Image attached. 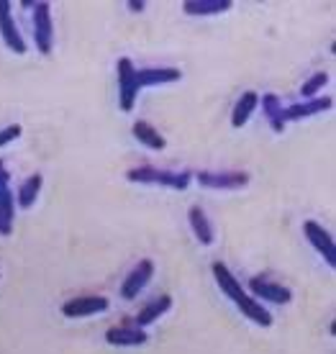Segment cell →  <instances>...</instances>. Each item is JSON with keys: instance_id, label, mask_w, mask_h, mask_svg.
<instances>
[{"instance_id": "9a60e30c", "label": "cell", "mask_w": 336, "mask_h": 354, "mask_svg": "<svg viewBox=\"0 0 336 354\" xmlns=\"http://www.w3.org/2000/svg\"><path fill=\"white\" fill-rule=\"evenodd\" d=\"M187 221H190V226H193L198 241H200L203 247H211L213 241H216V236H213V226L200 205H193V208L187 211Z\"/></svg>"}, {"instance_id": "ba28073f", "label": "cell", "mask_w": 336, "mask_h": 354, "mask_svg": "<svg viewBox=\"0 0 336 354\" xmlns=\"http://www.w3.org/2000/svg\"><path fill=\"white\" fill-rule=\"evenodd\" d=\"M0 36H3V41H6V46H8L10 52L16 54L26 52V44H24V39L18 34V26L16 21H13L8 0H0Z\"/></svg>"}, {"instance_id": "5bb4252c", "label": "cell", "mask_w": 336, "mask_h": 354, "mask_svg": "<svg viewBox=\"0 0 336 354\" xmlns=\"http://www.w3.org/2000/svg\"><path fill=\"white\" fill-rule=\"evenodd\" d=\"M236 308L241 310V316H247L249 321H254V324H259V326H272V313L262 306V303L256 301V298H252V295H241L239 301H236Z\"/></svg>"}, {"instance_id": "cb8c5ba5", "label": "cell", "mask_w": 336, "mask_h": 354, "mask_svg": "<svg viewBox=\"0 0 336 354\" xmlns=\"http://www.w3.org/2000/svg\"><path fill=\"white\" fill-rule=\"evenodd\" d=\"M18 136H21V126H18V124L8 126V129H3V131H0V147L10 144L13 139H18Z\"/></svg>"}, {"instance_id": "7a4b0ae2", "label": "cell", "mask_w": 336, "mask_h": 354, "mask_svg": "<svg viewBox=\"0 0 336 354\" xmlns=\"http://www.w3.org/2000/svg\"><path fill=\"white\" fill-rule=\"evenodd\" d=\"M115 67H118V103H121V111L129 113V111H133V103H136V95H139L136 67H133L129 57H121Z\"/></svg>"}, {"instance_id": "7402d4cb", "label": "cell", "mask_w": 336, "mask_h": 354, "mask_svg": "<svg viewBox=\"0 0 336 354\" xmlns=\"http://www.w3.org/2000/svg\"><path fill=\"white\" fill-rule=\"evenodd\" d=\"M262 108H265V115L267 121H270V126H272L274 131L280 133L285 131V121H283V106H280V97L277 95H265L262 97Z\"/></svg>"}, {"instance_id": "d6986e66", "label": "cell", "mask_w": 336, "mask_h": 354, "mask_svg": "<svg viewBox=\"0 0 336 354\" xmlns=\"http://www.w3.org/2000/svg\"><path fill=\"white\" fill-rule=\"evenodd\" d=\"M133 136L139 139L142 144H147L149 149H157V151H162V149H167V142H165V136H162L157 129L151 124H147V121H136L133 124Z\"/></svg>"}, {"instance_id": "e0dca14e", "label": "cell", "mask_w": 336, "mask_h": 354, "mask_svg": "<svg viewBox=\"0 0 336 354\" xmlns=\"http://www.w3.org/2000/svg\"><path fill=\"white\" fill-rule=\"evenodd\" d=\"M259 106V95L256 93H244V95L236 100V106H234V113H231V126L234 129H241V126L247 124L252 113H254V108Z\"/></svg>"}, {"instance_id": "2e32d148", "label": "cell", "mask_w": 336, "mask_h": 354, "mask_svg": "<svg viewBox=\"0 0 336 354\" xmlns=\"http://www.w3.org/2000/svg\"><path fill=\"white\" fill-rule=\"evenodd\" d=\"M231 6H234L231 0H185L183 10L187 16H218V13H226Z\"/></svg>"}, {"instance_id": "52a82bcc", "label": "cell", "mask_w": 336, "mask_h": 354, "mask_svg": "<svg viewBox=\"0 0 336 354\" xmlns=\"http://www.w3.org/2000/svg\"><path fill=\"white\" fill-rule=\"evenodd\" d=\"M198 183L211 190H239L249 183L247 172H198Z\"/></svg>"}, {"instance_id": "44dd1931", "label": "cell", "mask_w": 336, "mask_h": 354, "mask_svg": "<svg viewBox=\"0 0 336 354\" xmlns=\"http://www.w3.org/2000/svg\"><path fill=\"white\" fill-rule=\"evenodd\" d=\"M41 183H44V177L36 172V175H31L26 183H24V185L18 187L16 198H18V205H21V208H31V205L36 203V198H39V190H41Z\"/></svg>"}, {"instance_id": "603a6c76", "label": "cell", "mask_w": 336, "mask_h": 354, "mask_svg": "<svg viewBox=\"0 0 336 354\" xmlns=\"http://www.w3.org/2000/svg\"><path fill=\"white\" fill-rule=\"evenodd\" d=\"M328 82V75L326 72H316V75H313V77H308V80L303 82V88H301V95L303 97H316V93H319L321 88H324V85H326Z\"/></svg>"}, {"instance_id": "3957f363", "label": "cell", "mask_w": 336, "mask_h": 354, "mask_svg": "<svg viewBox=\"0 0 336 354\" xmlns=\"http://www.w3.org/2000/svg\"><path fill=\"white\" fill-rule=\"evenodd\" d=\"M34 39H36V49L44 54V57H49L54 46V26H52V8H49V3H36Z\"/></svg>"}, {"instance_id": "ac0fdd59", "label": "cell", "mask_w": 336, "mask_h": 354, "mask_svg": "<svg viewBox=\"0 0 336 354\" xmlns=\"http://www.w3.org/2000/svg\"><path fill=\"white\" fill-rule=\"evenodd\" d=\"M169 306H172V298H169V295H160V298H154L149 306H144L142 313H136V326L144 328V326H149V324H154L160 316L167 313Z\"/></svg>"}, {"instance_id": "30bf717a", "label": "cell", "mask_w": 336, "mask_h": 354, "mask_svg": "<svg viewBox=\"0 0 336 354\" xmlns=\"http://www.w3.org/2000/svg\"><path fill=\"white\" fill-rule=\"evenodd\" d=\"M249 290L254 292L256 298H265V301H272V303H290V290L285 288V285H277L272 280H267V277H252L249 280Z\"/></svg>"}, {"instance_id": "5b68a950", "label": "cell", "mask_w": 336, "mask_h": 354, "mask_svg": "<svg viewBox=\"0 0 336 354\" xmlns=\"http://www.w3.org/2000/svg\"><path fill=\"white\" fill-rule=\"evenodd\" d=\"M108 298L103 295H82V298H72L62 306V313L67 319H85V316H95L108 310Z\"/></svg>"}, {"instance_id": "ffe728a7", "label": "cell", "mask_w": 336, "mask_h": 354, "mask_svg": "<svg viewBox=\"0 0 336 354\" xmlns=\"http://www.w3.org/2000/svg\"><path fill=\"white\" fill-rule=\"evenodd\" d=\"M13 218H16V201L8 187L0 190V236H8L13 231Z\"/></svg>"}, {"instance_id": "277c9868", "label": "cell", "mask_w": 336, "mask_h": 354, "mask_svg": "<svg viewBox=\"0 0 336 354\" xmlns=\"http://www.w3.org/2000/svg\"><path fill=\"white\" fill-rule=\"evenodd\" d=\"M303 234H306V239L310 241V247L319 252L321 257L326 259L328 267H336V247H334V239H331V234H328L321 223L316 221H306L303 223Z\"/></svg>"}, {"instance_id": "7c38bea8", "label": "cell", "mask_w": 336, "mask_h": 354, "mask_svg": "<svg viewBox=\"0 0 336 354\" xmlns=\"http://www.w3.org/2000/svg\"><path fill=\"white\" fill-rule=\"evenodd\" d=\"M180 80V70L175 67H147V70H136V82L139 90L151 88V85H165V82Z\"/></svg>"}, {"instance_id": "8fae6325", "label": "cell", "mask_w": 336, "mask_h": 354, "mask_svg": "<svg viewBox=\"0 0 336 354\" xmlns=\"http://www.w3.org/2000/svg\"><path fill=\"white\" fill-rule=\"evenodd\" d=\"M106 342L113 346H142L147 344V334L139 326H113L106 331Z\"/></svg>"}, {"instance_id": "9c48e42d", "label": "cell", "mask_w": 336, "mask_h": 354, "mask_svg": "<svg viewBox=\"0 0 336 354\" xmlns=\"http://www.w3.org/2000/svg\"><path fill=\"white\" fill-rule=\"evenodd\" d=\"M334 106V100L328 95L324 97H310V100H303V103H295V106H288L283 108V121H298V118H308V115H316V113H324L328 108Z\"/></svg>"}, {"instance_id": "4fadbf2b", "label": "cell", "mask_w": 336, "mask_h": 354, "mask_svg": "<svg viewBox=\"0 0 336 354\" xmlns=\"http://www.w3.org/2000/svg\"><path fill=\"white\" fill-rule=\"evenodd\" d=\"M213 277H216V283H218V288H221V292L229 298V301H239L241 295H247V292L241 290V283L234 277V274L229 272V267L221 265V262H213Z\"/></svg>"}, {"instance_id": "8992f818", "label": "cell", "mask_w": 336, "mask_h": 354, "mask_svg": "<svg viewBox=\"0 0 336 354\" xmlns=\"http://www.w3.org/2000/svg\"><path fill=\"white\" fill-rule=\"evenodd\" d=\"M151 274H154V262H151V259H142V262L129 272V277L124 280V285H121V295H124L126 301H133V298L149 285Z\"/></svg>"}, {"instance_id": "6da1fadb", "label": "cell", "mask_w": 336, "mask_h": 354, "mask_svg": "<svg viewBox=\"0 0 336 354\" xmlns=\"http://www.w3.org/2000/svg\"><path fill=\"white\" fill-rule=\"evenodd\" d=\"M129 183H139V185H162L172 187V190H185L190 185V172H169V169L157 167H133L126 172Z\"/></svg>"}, {"instance_id": "d4e9b609", "label": "cell", "mask_w": 336, "mask_h": 354, "mask_svg": "<svg viewBox=\"0 0 336 354\" xmlns=\"http://www.w3.org/2000/svg\"><path fill=\"white\" fill-rule=\"evenodd\" d=\"M126 6H129V10H133V13H136V10H139V13H142V10H144V6H147V3H144V0H129V3H126Z\"/></svg>"}]
</instances>
